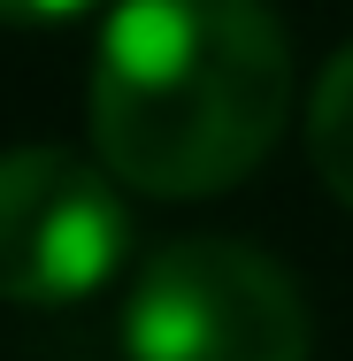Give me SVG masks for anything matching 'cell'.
Here are the masks:
<instances>
[{
	"mask_svg": "<svg viewBox=\"0 0 353 361\" xmlns=\"http://www.w3.org/2000/svg\"><path fill=\"white\" fill-rule=\"evenodd\" d=\"M307 161L330 185V200L353 208V47H338L307 92Z\"/></svg>",
	"mask_w": 353,
	"mask_h": 361,
	"instance_id": "277c9868",
	"label": "cell"
},
{
	"mask_svg": "<svg viewBox=\"0 0 353 361\" xmlns=\"http://www.w3.org/2000/svg\"><path fill=\"white\" fill-rule=\"evenodd\" d=\"M131 254V208L108 161L70 146L0 154V300L8 307H77Z\"/></svg>",
	"mask_w": 353,
	"mask_h": 361,
	"instance_id": "3957f363",
	"label": "cell"
},
{
	"mask_svg": "<svg viewBox=\"0 0 353 361\" xmlns=\"http://www.w3.org/2000/svg\"><path fill=\"white\" fill-rule=\"evenodd\" d=\"M85 108L116 185L208 200L269 161L292 108V39L269 0H116Z\"/></svg>",
	"mask_w": 353,
	"mask_h": 361,
	"instance_id": "6da1fadb",
	"label": "cell"
},
{
	"mask_svg": "<svg viewBox=\"0 0 353 361\" xmlns=\"http://www.w3.org/2000/svg\"><path fill=\"white\" fill-rule=\"evenodd\" d=\"M92 0H0V23H70Z\"/></svg>",
	"mask_w": 353,
	"mask_h": 361,
	"instance_id": "5b68a950",
	"label": "cell"
},
{
	"mask_svg": "<svg viewBox=\"0 0 353 361\" xmlns=\"http://www.w3.org/2000/svg\"><path fill=\"white\" fill-rule=\"evenodd\" d=\"M315 323L299 277L246 238H169L131 285V361H307Z\"/></svg>",
	"mask_w": 353,
	"mask_h": 361,
	"instance_id": "7a4b0ae2",
	"label": "cell"
}]
</instances>
